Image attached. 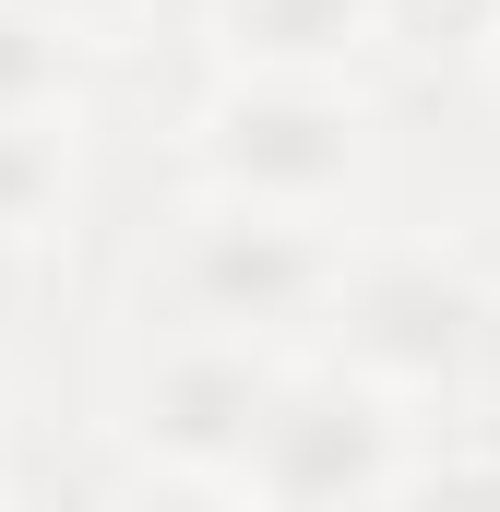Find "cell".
<instances>
[{
  "mask_svg": "<svg viewBox=\"0 0 500 512\" xmlns=\"http://www.w3.org/2000/svg\"><path fill=\"white\" fill-rule=\"evenodd\" d=\"M167 191L298 215V227H381L405 215V131L381 84H239L191 72L167 108Z\"/></svg>",
  "mask_w": 500,
  "mask_h": 512,
  "instance_id": "1",
  "label": "cell"
},
{
  "mask_svg": "<svg viewBox=\"0 0 500 512\" xmlns=\"http://www.w3.org/2000/svg\"><path fill=\"white\" fill-rule=\"evenodd\" d=\"M322 358L370 370L417 417H500V262L477 251V227L465 215H381L346 262Z\"/></svg>",
  "mask_w": 500,
  "mask_h": 512,
  "instance_id": "2",
  "label": "cell"
},
{
  "mask_svg": "<svg viewBox=\"0 0 500 512\" xmlns=\"http://www.w3.org/2000/svg\"><path fill=\"white\" fill-rule=\"evenodd\" d=\"M370 227H298V215H250L167 191L120 239V322H191V334H250V346H322L346 262Z\"/></svg>",
  "mask_w": 500,
  "mask_h": 512,
  "instance_id": "3",
  "label": "cell"
},
{
  "mask_svg": "<svg viewBox=\"0 0 500 512\" xmlns=\"http://www.w3.org/2000/svg\"><path fill=\"white\" fill-rule=\"evenodd\" d=\"M298 358L310 346H250V334H191V322H108L96 441L108 453H155V465H227L239 477Z\"/></svg>",
  "mask_w": 500,
  "mask_h": 512,
  "instance_id": "4",
  "label": "cell"
},
{
  "mask_svg": "<svg viewBox=\"0 0 500 512\" xmlns=\"http://www.w3.org/2000/svg\"><path fill=\"white\" fill-rule=\"evenodd\" d=\"M429 429L441 417H417L405 393H381L370 370H346V358L310 346L286 370V393H274V417H262V441H250L239 477H250L262 512H381Z\"/></svg>",
  "mask_w": 500,
  "mask_h": 512,
  "instance_id": "5",
  "label": "cell"
},
{
  "mask_svg": "<svg viewBox=\"0 0 500 512\" xmlns=\"http://www.w3.org/2000/svg\"><path fill=\"white\" fill-rule=\"evenodd\" d=\"M179 48H191V72H239V84H381V72H405L393 0H191Z\"/></svg>",
  "mask_w": 500,
  "mask_h": 512,
  "instance_id": "6",
  "label": "cell"
},
{
  "mask_svg": "<svg viewBox=\"0 0 500 512\" xmlns=\"http://www.w3.org/2000/svg\"><path fill=\"white\" fill-rule=\"evenodd\" d=\"M108 60H84L36 0H0V131H96Z\"/></svg>",
  "mask_w": 500,
  "mask_h": 512,
  "instance_id": "7",
  "label": "cell"
},
{
  "mask_svg": "<svg viewBox=\"0 0 500 512\" xmlns=\"http://www.w3.org/2000/svg\"><path fill=\"white\" fill-rule=\"evenodd\" d=\"M96 131H0V262H36L84 227Z\"/></svg>",
  "mask_w": 500,
  "mask_h": 512,
  "instance_id": "8",
  "label": "cell"
},
{
  "mask_svg": "<svg viewBox=\"0 0 500 512\" xmlns=\"http://www.w3.org/2000/svg\"><path fill=\"white\" fill-rule=\"evenodd\" d=\"M60 512H262L250 477L227 465H155V453H96V477L72 489Z\"/></svg>",
  "mask_w": 500,
  "mask_h": 512,
  "instance_id": "9",
  "label": "cell"
},
{
  "mask_svg": "<svg viewBox=\"0 0 500 512\" xmlns=\"http://www.w3.org/2000/svg\"><path fill=\"white\" fill-rule=\"evenodd\" d=\"M381 512H500V417H441Z\"/></svg>",
  "mask_w": 500,
  "mask_h": 512,
  "instance_id": "10",
  "label": "cell"
},
{
  "mask_svg": "<svg viewBox=\"0 0 500 512\" xmlns=\"http://www.w3.org/2000/svg\"><path fill=\"white\" fill-rule=\"evenodd\" d=\"M36 12H48L84 60H108V72H120V60H143L155 36H179V24H191V0H36Z\"/></svg>",
  "mask_w": 500,
  "mask_h": 512,
  "instance_id": "11",
  "label": "cell"
},
{
  "mask_svg": "<svg viewBox=\"0 0 500 512\" xmlns=\"http://www.w3.org/2000/svg\"><path fill=\"white\" fill-rule=\"evenodd\" d=\"M500 36V0H393V48L405 72H465Z\"/></svg>",
  "mask_w": 500,
  "mask_h": 512,
  "instance_id": "12",
  "label": "cell"
},
{
  "mask_svg": "<svg viewBox=\"0 0 500 512\" xmlns=\"http://www.w3.org/2000/svg\"><path fill=\"white\" fill-rule=\"evenodd\" d=\"M12 501H36V489H24V417H12V393H0V512Z\"/></svg>",
  "mask_w": 500,
  "mask_h": 512,
  "instance_id": "13",
  "label": "cell"
},
{
  "mask_svg": "<svg viewBox=\"0 0 500 512\" xmlns=\"http://www.w3.org/2000/svg\"><path fill=\"white\" fill-rule=\"evenodd\" d=\"M453 84H465V96H477V108H489V120H500V36H489V48H477V60H465V72H453Z\"/></svg>",
  "mask_w": 500,
  "mask_h": 512,
  "instance_id": "14",
  "label": "cell"
}]
</instances>
